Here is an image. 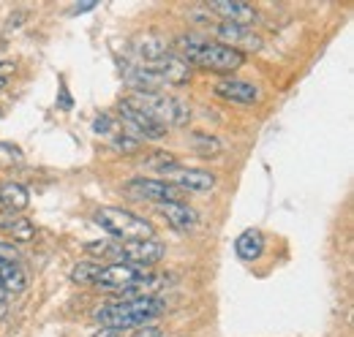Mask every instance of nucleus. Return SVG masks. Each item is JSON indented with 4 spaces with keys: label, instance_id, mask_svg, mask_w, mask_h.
<instances>
[{
    "label": "nucleus",
    "instance_id": "obj_4",
    "mask_svg": "<svg viewBox=\"0 0 354 337\" xmlns=\"http://www.w3.org/2000/svg\"><path fill=\"white\" fill-rule=\"evenodd\" d=\"M95 223L115 242L156 240V226L150 220H145L142 215H133L131 210H123V207H101V210H95Z\"/></svg>",
    "mask_w": 354,
    "mask_h": 337
},
{
    "label": "nucleus",
    "instance_id": "obj_24",
    "mask_svg": "<svg viewBox=\"0 0 354 337\" xmlns=\"http://www.w3.org/2000/svg\"><path fill=\"white\" fill-rule=\"evenodd\" d=\"M19 251L11 242H0V264H19Z\"/></svg>",
    "mask_w": 354,
    "mask_h": 337
},
{
    "label": "nucleus",
    "instance_id": "obj_26",
    "mask_svg": "<svg viewBox=\"0 0 354 337\" xmlns=\"http://www.w3.org/2000/svg\"><path fill=\"white\" fill-rule=\"evenodd\" d=\"M131 337H161V329L158 327H142V329H136V335Z\"/></svg>",
    "mask_w": 354,
    "mask_h": 337
},
{
    "label": "nucleus",
    "instance_id": "obj_2",
    "mask_svg": "<svg viewBox=\"0 0 354 337\" xmlns=\"http://www.w3.org/2000/svg\"><path fill=\"white\" fill-rule=\"evenodd\" d=\"M167 310V305L158 296H131V299H120V302H109L101 310H95V321L101 327L109 329H142L150 321H156L161 313Z\"/></svg>",
    "mask_w": 354,
    "mask_h": 337
},
{
    "label": "nucleus",
    "instance_id": "obj_21",
    "mask_svg": "<svg viewBox=\"0 0 354 337\" xmlns=\"http://www.w3.org/2000/svg\"><path fill=\"white\" fill-rule=\"evenodd\" d=\"M98 267L101 264H95V261H80L71 269V283H77V286H93V280L98 275Z\"/></svg>",
    "mask_w": 354,
    "mask_h": 337
},
{
    "label": "nucleus",
    "instance_id": "obj_19",
    "mask_svg": "<svg viewBox=\"0 0 354 337\" xmlns=\"http://www.w3.org/2000/svg\"><path fill=\"white\" fill-rule=\"evenodd\" d=\"M191 144H194V153L202 155V158H218L223 150V144L216 136H207V133H194L191 136Z\"/></svg>",
    "mask_w": 354,
    "mask_h": 337
},
{
    "label": "nucleus",
    "instance_id": "obj_1",
    "mask_svg": "<svg viewBox=\"0 0 354 337\" xmlns=\"http://www.w3.org/2000/svg\"><path fill=\"white\" fill-rule=\"evenodd\" d=\"M175 49L188 66H199L216 74H234L245 63V52H237L218 41H205L196 36H180L175 41Z\"/></svg>",
    "mask_w": 354,
    "mask_h": 337
},
{
    "label": "nucleus",
    "instance_id": "obj_3",
    "mask_svg": "<svg viewBox=\"0 0 354 337\" xmlns=\"http://www.w3.org/2000/svg\"><path fill=\"white\" fill-rule=\"evenodd\" d=\"M88 253L95 256H109L118 258L115 264H131L136 269H147L153 264H158L167 256V245H161L158 240H131V242H90L85 245Z\"/></svg>",
    "mask_w": 354,
    "mask_h": 337
},
{
    "label": "nucleus",
    "instance_id": "obj_13",
    "mask_svg": "<svg viewBox=\"0 0 354 337\" xmlns=\"http://www.w3.org/2000/svg\"><path fill=\"white\" fill-rule=\"evenodd\" d=\"M0 229L6 231V237H11V245L30 242L36 237V226L25 215H17V212H0Z\"/></svg>",
    "mask_w": 354,
    "mask_h": 337
},
{
    "label": "nucleus",
    "instance_id": "obj_31",
    "mask_svg": "<svg viewBox=\"0 0 354 337\" xmlns=\"http://www.w3.org/2000/svg\"><path fill=\"white\" fill-rule=\"evenodd\" d=\"M0 68H3V60H0Z\"/></svg>",
    "mask_w": 354,
    "mask_h": 337
},
{
    "label": "nucleus",
    "instance_id": "obj_5",
    "mask_svg": "<svg viewBox=\"0 0 354 337\" xmlns=\"http://www.w3.org/2000/svg\"><path fill=\"white\" fill-rule=\"evenodd\" d=\"M126 101L131 106H136L139 112H145L147 117H153L167 131L185 126L191 120V106L185 101L175 98V95H167V93H131Z\"/></svg>",
    "mask_w": 354,
    "mask_h": 337
},
{
    "label": "nucleus",
    "instance_id": "obj_22",
    "mask_svg": "<svg viewBox=\"0 0 354 337\" xmlns=\"http://www.w3.org/2000/svg\"><path fill=\"white\" fill-rule=\"evenodd\" d=\"M175 164H177V158L169 155V153H153V155L145 161V166L153 168V171H164V168L175 166Z\"/></svg>",
    "mask_w": 354,
    "mask_h": 337
},
{
    "label": "nucleus",
    "instance_id": "obj_28",
    "mask_svg": "<svg viewBox=\"0 0 354 337\" xmlns=\"http://www.w3.org/2000/svg\"><path fill=\"white\" fill-rule=\"evenodd\" d=\"M93 8H95V3H77V6H71V14H85Z\"/></svg>",
    "mask_w": 354,
    "mask_h": 337
},
{
    "label": "nucleus",
    "instance_id": "obj_8",
    "mask_svg": "<svg viewBox=\"0 0 354 337\" xmlns=\"http://www.w3.org/2000/svg\"><path fill=\"white\" fill-rule=\"evenodd\" d=\"M118 117L123 120V126L129 128L131 133H136L139 139H150V142H158L167 136V128L158 126L153 117H147L145 112H139L136 106H131L126 98L118 104Z\"/></svg>",
    "mask_w": 354,
    "mask_h": 337
},
{
    "label": "nucleus",
    "instance_id": "obj_29",
    "mask_svg": "<svg viewBox=\"0 0 354 337\" xmlns=\"http://www.w3.org/2000/svg\"><path fill=\"white\" fill-rule=\"evenodd\" d=\"M6 302H8V291L3 289V283H0V313L6 310Z\"/></svg>",
    "mask_w": 354,
    "mask_h": 337
},
{
    "label": "nucleus",
    "instance_id": "obj_11",
    "mask_svg": "<svg viewBox=\"0 0 354 337\" xmlns=\"http://www.w3.org/2000/svg\"><path fill=\"white\" fill-rule=\"evenodd\" d=\"M213 93L229 104H243V106L259 101V87L248 79H218L213 84Z\"/></svg>",
    "mask_w": 354,
    "mask_h": 337
},
{
    "label": "nucleus",
    "instance_id": "obj_9",
    "mask_svg": "<svg viewBox=\"0 0 354 337\" xmlns=\"http://www.w3.org/2000/svg\"><path fill=\"white\" fill-rule=\"evenodd\" d=\"M145 66H150L158 74L164 87H183V84L191 82V66L175 52H167L164 57H158L153 63H145Z\"/></svg>",
    "mask_w": 354,
    "mask_h": 337
},
{
    "label": "nucleus",
    "instance_id": "obj_12",
    "mask_svg": "<svg viewBox=\"0 0 354 337\" xmlns=\"http://www.w3.org/2000/svg\"><path fill=\"white\" fill-rule=\"evenodd\" d=\"M207 11L210 14H218L221 22H229V25H254L257 22V8L248 6V3H232V0H213L207 3Z\"/></svg>",
    "mask_w": 354,
    "mask_h": 337
},
{
    "label": "nucleus",
    "instance_id": "obj_18",
    "mask_svg": "<svg viewBox=\"0 0 354 337\" xmlns=\"http://www.w3.org/2000/svg\"><path fill=\"white\" fill-rule=\"evenodd\" d=\"M133 49L145 63H153V60H158V57H164L169 52V44L164 39H158V36H145V39H139L133 44Z\"/></svg>",
    "mask_w": 354,
    "mask_h": 337
},
{
    "label": "nucleus",
    "instance_id": "obj_16",
    "mask_svg": "<svg viewBox=\"0 0 354 337\" xmlns=\"http://www.w3.org/2000/svg\"><path fill=\"white\" fill-rule=\"evenodd\" d=\"M28 204H30V193H28L25 185H19V182H3L0 185V207H3V212H17L19 215Z\"/></svg>",
    "mask_w": 354,
    "mask_h": 337
},
{
    "label": "nucleus",
    "instance_id": "obj_15",
    "mask_svg": "<svg viewBox=\"0 0 354 337\" xmlns=\"http://www.w3.org/2000/svg\"><path fill=\"white\" fill-rule=\"evenodd\" d=\"M234 253H237V258H243V261H257V258L265 253V237H262V231L245 229V231L234 240Z\"/></svg>",
    "mask_w": 354,
    "mask_h": 337
},
{
    "label": "nucleus",
    "instance_id": "obj_23",
    "mask_svg": "<svg viewBox=\"0 0 354 337\" xmlns=\"http://www.w3.org/2000/svg\"><path fill=\"white\" fill-rule=\"evenodd\" d=\"M115 128H118V123H115L109 115H101V117H95V120H93V131H95L98 136H109V139H112V136L118 133Z\"/></svg>",
    "mask_w": 354,
    "mask_h": 337
},
{
    "label": "nucleus",
    "instance_id": "obj_6",
    "mask_svg": "<svg viewBox=\"0 0 354 337\" xmlns=\"http://www.w3.org/2000/svg\"><path fill=\"white\" fill-rule=\"evenodd\" d=\"M161 180L175 185L177 191H188V193H210L216 188V174L213 171H205V168H191V166H175L164 168L161 171Z\"/></svg>",
    "mask_w": 354,
    "mask_h": 337
},
{
    "label": "nucleus",
    "instance_id": "obj_20",
    "mask_svg": "<svg viewBox=\"0 0 354 337\" xmlns=\"http://www.w3.org/2000/svg\"><path fill=\"white\" fill-rule=\"evenodd\" d=\"M109 150H115L118 155H136L142 150V142L136 136H129V133H115L109 139Z\"/></svg>",
    "mask_w": 354,
    "mask_h": 337
},
{
    "label": "nucleus",
    "instance_id": "obj_30",
    "mask_svg": "<svg viewBox=\"0 0 354 337\" xmlns=\"http://www.w3.org/2000/svg\"><path fill=\"white\" fill-rule=\"evenodd\" d=\"M6 84H8V79H6V77H0V90H3Z\"/></svg>",
    "mask_w": 354,
    "mask_h": 337
},
{
    "label": "nucleus",
    "instance_id": "obj_10",
    "mask_svg": "<svg viewBox=\"0 0 354 337\" xmlns=\"http://www.w3.org/2000/svg\"><path fill=\"white\" fill-rule=\"evenodd\" d=\"M213 33H216L218 44L232 46V49H237V52H243V49H254V52H259V49H262V39H259L251 28H243V25L218 22V25L213 28Z\"/></svg>",
    "mask_w": 354,
    "mask_h": 337
},
{
    "label": "nucleus",
    "instance_id": "obj_27",
    "mask_svg": "<svg viewBox=\"0 0 354 337\" xmlns=\"http://www.w3.org/2000/svg\"><path fill=\"white\" fill-rule=\"evenodd\" d=\"M93 337H126L123 329H109V327H101Z\"/></svg>",
    "mask_w": 354,
    "mask_h": 337
},
{
    "label": "nucleus",
    "instance_id": "obj_25",
    "mask_svg": "<svg viewBox=\"0 0 354 337\" xmlns=\"http://www.w3.org/2000/svg\"><path fill=\"white\" fill-rule=\"evenodd\" d=\"M57 106H60L63 112H71V109H74V98H71L66 82H60V87H57Z\"/></svg>",
    "mask_w": 354,
    "mask_h": 337
},
{
    "label": "nucleus",
    "instance_id": "obj_7",
    "mask_svg": "<svg viewBox=\"0 0 354 337\" xmlns=\"http://www.w3.org/2000/svg\"><path fill=\"white\" fill-rule=\"evenodd\" d=\"M126 196H131L136 202H153V204H164V202H183V193L177 191L175 185L164 182V180H145V177H136L129 180L123 185Z\"/></svg>",
    "mask_w": 354,
    "mask_h": 337
},
{
    "label": "nucleus",
    "instance_id": "obj_32",
    "mask_svg": "<svg viewBox=\"0 0 354 337\" xmlns=\"http://www.w3.org/2000/svg\"><path fill=\"white\" fill-rule=\"evenodd\" d=\"M0 117H3V109H0Z\"/></svg>",
    "mask_w": 354,
    "mask_h": 337
},
{
    "label": "nucleus",
    "instance_id": "obj_14",
    "mask_svg": "<svg viewBox=\"0 0 354 337\" xmlns=\"http://www.w3.org/2000/svg\"><path fill=\"white\" fill-rule=\"evenodd\" d=\"M156 210L164 215V220L169 223V226H175L177 231H188V229H194L196 226V212L191 210V207H185L183 202H164V204H156Z\"/></svg>",
    "mask_w": 354,
    "mask_h": 337
},
{
    "label": "nucleus",
    "instance_id": "obj_17",
    "mask_svg": "<svg viewBox=\"0 0 354 337\" xmlns=\"http://www.w3.org/2000/svg\"><path fill=\"white\" fill-rule=\"evenodd\" d=\"M0 283L8 294H19L28 289V275L19 264H0Z\"/></svg>",
    "mask_w": 354,
    "mask_h": 337
}]
</instances>
